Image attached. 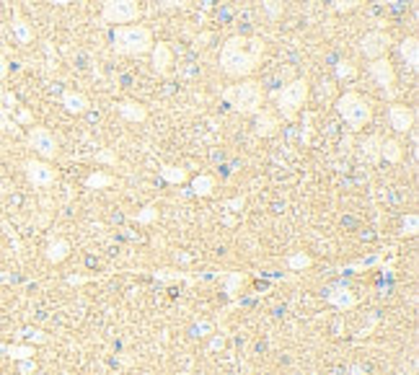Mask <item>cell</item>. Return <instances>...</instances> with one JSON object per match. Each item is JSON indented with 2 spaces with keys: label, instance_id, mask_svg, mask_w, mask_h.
<instances>
[{
  "label": "cell",
  "instance_id": "13",
  "mask_svg": "<svg viewBox=\"0 0 419 375\" xmlns=\"http://www.w3.org/2000/svg\"><path fill=\"white\" fill-rule=\"evenodd\" d=\"M256 124H254V132L259 134V138H272V134L277 132V127H280V119L269 112V109H259L256 114Z\"/></svg>",
  "mask_w": 419,
  "mask_h": 375
},
{
  "label": "cell",
  "instance_id": "8",
  "mask_svg": "<svg viewBox=\"0 0 419 375\" xmlns=\"http://www.w3.org/2000/svg\"><path fill=\"white\" fill-rule=\"evenodd\" d=\"M28 145H32L44 160H50V158L57 156V138L47 127H32L28 130Z\"/></svg>",
  "mask_w": 419,
  "mask_h": 375
},
{
  "label": "cell",
  "instance_id": "14",
  "mask_svg": "<svg viewBox=\"0 0 419 375\" xmlns=\"http://www.w3.org/2000/svg\"><path fill=\"white\" fill-rule=\"evenodd\" d=\"M116 112L127 122H145L148 119V106L140 101H122V104H116Z\"/></svg>",
  "mask_w": 419,
  "mask_h": 375
},
{
  "label": "cell",
  "instance_id": "33",
  "mask_svg": "<svg viewBox=\"0 0 419 375\" xmlns=\"http://www.w3.org/2000/svg\"><path fill=\"white\" fill-rule=\"evenodd\" d=\"M158 3H160L163 8H184L189 0H158Z\"/></svg>",
  "mask_w": 419,
  "mask_h": 375
},
{
  "label": "cell",
  "instance_id": "25",
  "mask_svg": "<svg viewBox=\"0 0 419 375\" xmlns=\"http://www.w3.org/2000/svg\"><path fill=\"white\" fill-rule=\"evenodd\" d=\"M112 182H114V178H112L109 174H98V171H96V174L88 176V182H86V184L91 186V189H101V186H109Z\"/></svg>",
  "mask_w": 419,
  "mask_h": 375
},
{
  "label": "cell",
  "instance_id": "1",
  "mask_svg": "<svg viewBox=\"0 0 419 375\" xmlns=\"http://www.w3.org/2000/svg\"><path fill=\"white\" fill-rule=\"evenodd\" d=\"M264 44L266 42L262 36H244V34L230 36L220 50V70L236 80L248 78L262 65V57L266 50Z\"/></svg>",
  "mask_w": 419,
  "mask_h": 375
},
{
  "label": "cell",
  "instance_id": "36",
  "mask_svg": "<svg viewBox=\"0 0 419 375\" xmlns=\"http://www.w3.org/2000/svg\"><path fill=\"white\" fill-rule=\"evenodd\" d=\"M18 119H21V122H32V114H28V112H21Z\"/></svg>",
  "mask_w": 419,
  "mask_h": 375
},
{
  "label": "cell",
  "instance_id": "37",
  "mask_svg": "<svg viewBox=\"0 0 419 375\" xmlns=\"http://www.w3.org/2000/svg\"><path fill=\"white\" fill-rule=\"evenodd\" d=\"M32 368H34L32 362H24V365H21V372H32Z\"/></svg>",
  "mask_w": 419,
  "mask_h": 375
},
{
  "label": "cell",
  "instance_id": "38",
  "mask_svg": "<svg viewBox=\"0 0 419 375\" xmlns=\"http://www.w3.org/2000/svg\"><path fill=\"white\" fill-rule=\"evenodd\" d=\"M220 347H222V336H220V339H215V342H212V350H220Z\"/></svg>",
  "mask_w": 419,
  "mask_h": 375
},
{
  "label": "cell",
  "instance_id": "35",
  "mask_svg": "<svg viewBox=\"0 0 419 375\" xmlns=\"http://www.w3.org/2000/svg\"><path fill=\"white\" fill-rule=\"evenodd\" d=\"M8 60H6V54H0V80H3L6 78V75H8Z\"/></svg>",
  "mask_w": 419,
  "mask_h": 375
},
{
  "label": "cell",
  "instance_id": "18",
  "mask_svg": "<svg viewBox=\"0 0 419 375\" xmlns=\"http://www.w3.org/2000/svg\"><path fill=\"white\" fill-rule=\"evenodd\" d=\"M380 142H383L380 134H370L365 142H360V148H362L360 156L368 158L370 163H378V160H380Z\"/></svg>",
  "mask_w": 419,
  "mask_h": 375
},
{
  "label": "cell",
  "instance_id": "26",
  "mask_svg": "<svg viewBox=\"0 0 419 375\" xmlns=\"http://www.w3.org/2000/svg\"><path fill=\"white\" fill-rule=\"evenodd\" d=\"M354 75H357V68L350 62V60H342V62L336 65V78H354Z\"/></svg>",
  "mask_w": 419,
  "mask_h": 375
},
{
  "label": "cell",
  "instance_id": "5",
  "mask_svg": "<svg viewBox=\"0 0 419 375\" xmlns=\"http://www.w3.org/2000/svg\"><path fill=\"white\" fill-rule=\"evenodd\" d=\"M308 98V80L306 78H298L288 86H282V91L274 94V101H277V112L282 114V119H292L298 116V112L303 109V104Z\"/></svg>",
  "mask_w": 419,
  "mask_h": 375
},
{
  "label": "cell",
  "instance_id": "3",
  "mask_svg": "<svg viewBox=\"0 0 419 375\" xmlns=\"http://www.w3.org/2000/svg\"><path fill=\"white\" fill-rule=\"evenodd\" d=\"M222 101L238 114H256L264 104V91L259 80L244 78L222 91Z\"/></svg>",
  "mask_w": 419,
  "mask_h": 375
},
{
  "label": "cell",
  "instance_id": "2",
  "mask_svg": "<svg viewBox=\"0 0 419 375\" xmlns=\"http://www.w3.org/2000/svg\"><path fill=\"white\" fill-rule=\"evenodd\" d=\"M153 34L150 28L142 26V24H122V26H114L112 32V47L116 54H124V57H142L153 50Z\"/></svg>",
  "mask_w": 419,
  "mask_h": 375
},
{
  "label": "cell",
  "instance_id": "7",
  "mask_svg": "<svg viewBox=\"0 0 419 375\" xmlns=\"http://www.w3.org/2000/svg\"><path fill=\"white\" fill-rule=\"evenodd\" d=\"M388 50H391V36L386 32H368L362 39H360V52L365 60H378V57H386Z\"/></svg>",
  "mask_w": 419,
  "mask_h": 375
},
{
  "label": "cell",
  "instance_id": "12",
  "mask_svg": "<svg viewBox=\"0 0 419 375\" xmlns=\"http://www.w3.org/2000/svg\"><path fill=\"white\" fill-rule=\"evenodd\" d=\"M150 54H153V70H156L158 75H168V72H171V65H174V52H171L168 44H166V42L153 44Z\"/></svg>",
  "mask_w": 419,
  "mask_h": 375
},
{
  "label": "cell",
  "instance_id": "10",
  "mask_svg": "<svg viewBox=\"0 0 419 375\" xmlns=\"http://www.w3.org/2000/svg\"><path fill=\"white\" fill-rule=\"evenodd\" d=\"M416 114L412 106H404V104H391L388 106V124H391L396 132H409L414 130Z\"/></svg>",
  "mask_w": 419,
  "mask_h": 375
},
{
  "label": "cell",
  "instance_id": "11",
  "mask_svg": "<svg viewBox=\"0 0 419 375\" xmlns=\"http://www.w3.org/2000/svg\"><path fill=\"white\" fill-rule=\"evenodd\" d=\"M26 176H28V182H32L34 186H50L57 178L54 168L47 160H26Z\"/></svg>",
  "mask_w": 419,
  "mask_h": 375
},
{
  "label": "cell",
  "instance_id": "24",
  "mask_svg": "<svg viewBox=\"0 0 419 375\" xmlns=\"http://www.w3.org/2000/svg\"><path fill=\"white\" fill-rule=\"evenodd\" d=\"M160 176L166 178V182H171V184H182L184 178H186V171L178 168V166H166V168L160 171Z\"/></svg>",
  "mask_w": 419,
  "mask_h": 375
},
{
  "label": "cell",
  "instance_id": "28",
  "mask_svg": "<svg viewBox=\"0 0 419 375\" xmlns=\"http://www.w3.org/2000/svg\"><path fill=\"white\" fill-rule=\"evenodd\" d=\"M332 6H334L336 13H350L360 6V0H332Z\"/></svg>",
  "mask_w": 419,
  "mask_h": 375
},
{
  "label": "cell",
  "instance_id": "4",
  "mask_svg": "<svg viewBox=\"0 0 419 375\" xmlns=\"http://www.w3.org/2000/svg\"><path fill=\"white\" fill-rule=\"evenodd\" d=\"M336 112H339V116L344 119V122H347V127L352 132H357V130H362L365 124H370L372 104H370V98H365L362 94H357V91H344L336 98Z\"/></svg>",
  "mask_w": 419,
  "mask_h": 375
},
{
  "label": "cell",
  "instance_id": "27",
  "mask_svg": "<svg viewBox=\"0 0 419 375\" xmlns=\"http://www.w3.org/2000/svg\"><path fill=\"white\" fill-rule=\"evenodd\" d=\"M6 352H8L13 360H32V357H34V350H32V347H8Z\"/></svg>",
  "mask_w": 419,
  "mask_h": 375
},
{
  "label": "cell",
  "instance_id": "6",
  "mask_svg": "<svg viewBox=\"0 0 419 375\" xmlns=\"http://www.w3.org/2000/svg\"><path fill=\"white\" fill-rule=\"evenodd\" d=\"M140 16V3L138 0H104L101 8V18L106 24L122 26V24H132Z\"/></svg>",
  "mask_w": 419,
  "mask_h": 375
},
{
  "label": "cell",
  "instance_id": "9",
  "mask_svg": "<svg viewBox=\"0 0 419 375\" xmlns=\"http://www.w3.org/2000/svg\"><path fill=\"white\" fill-rule=\"evenodd\" d=\"M368 72L372 75V80H376L380 88H386V94H391V91H394V83H396V70H394V65H391V60H388V57L370 60Z\"/></svg>",
  "mask_w": 419,
  "mask_h": 375
},
{
  "label": "cell",
  "instance_id": "23",
  "mask_svg": "<svg viewBox=\"0 0 419 375\" xmlns=\"http://www.w3.org/2000/svg\"><path fill=\"white\" fill-rule=\"evenodd\" d=\"M262 8H264L269 21H277L285 13V0H262Z\"/></svg>",
  "mask_w": 419,
  "mask_h": 375
},
{
  "label": "cell",
  "instance_id": "19",
  "mask_svg": "<svg viewBox=\"0 0 419 375\" xmlns=\"http://www.w3.org/2000/svg\"><path fill=\"white\" fill-rule=\"evenodd\" d=\"M404 158V148L398 140H383L380 142V160H388V163H398Z\"/></svg>",
  "mask_w": 419,
  "mask_h": 375
},
{
  "label": "cell",
  "instance_id": "22",
  "mask_svg": "<svg viewBox=\"0 0 419 375\" xmlns=\"http://www.w3.org/2000/svg\"><path fill=\"white\" fill-rule=\"evenodd\" d=\"M192 189H194V194H200V197H210L212 189H215V178L210 176V174H200L192 182Z\"/></svg>",
  "mask_w": 419,
  "mask_h": 375
},
{
  "label": "cell",
  "instance_id": "29",
  "mask_svg": "<svg viewBox=\"0 0 419 375\" xmlns=\"http://www.w3.org/2000/svg\"><path fill=\"white\" fill-rule=\"evenodd\" d=\"M290 269H303V266H310V256L308 254H295V256H290Z\"/></svg>",
  "mask_w": 419,
  "mask_h": 375
},
{
  "label": "cell",
  "instance_id": "31",
  "mask_svg": "<svg viewBox=\"0 0 419 375\" xmlns=\"http://www.w3.org/2000/svg\"><path fill=\"white\" fill-rule=\"evenodd\" d=\"M96 160H104V163H116V156L112 153V150H109V148H104V150H101V153L96 156Z\"/></svg>",
  "mask_w": 419,
  "mask_h": 375
},
{
  "label": "cell",
  "instance_id": "21",
  "mask_svg": "<svg viewBox=\"0 0 419 375\" xmlns=\"http://www.w3.org/2000/svg\"><path fill=\"white\" fill-rule=\"evenodd\" d=\"M326 295H328V300H332L336 308H352L354 306V295L350 290H344V288H332Z\"/></svg>",
  "mask_w": 419,
  "mask_h": 375
},
{
  "label": "cell",
  "instance_id": "15",
  "mask_svg": "<svg viewBox=\"0 0 419 375\" xmlns=\"http://www.w3.org/2000/svg\"><path fill=\"white\" fill-rule=\"evenodd\" d=\"M398 54H401V60L406 62L412 70H416L419 68V39L416 36H406L401 44H398Z\"/></svg>",
  "mask_w": 419,
  "mask_h": 375
},
{
  "label": "cell",
  "instance_id": "16",
  "mask_svg": "<svg viewBox=\"0 0 419 375\" xmlns=\"http://www.w3.org/2000/svg\"><path fill=\"white\" fill-rule=\"evenodd\" d=\"M62 106L70 112V114H83V112H88V106H91V101H88V96L86 94H80V91H65L62 94Z\"/></svg>",
  "mask_w": 419,
  "mask_h": 375
},
{
  "label": "cell",
  "instance_id": "34",
  "mask_svg": "<svg viewBox=\"0 0 419 375\" xmlns=\"http://www.w3.org/2000/svg\"><path fill=\"white\" fill-rule=\"evenodd\" d=\"M153 218H156V210H153V207H145V212H140V215H138V220H140V222H148V220H153Z\"/></svg>",
  "mask_w": 419,
  "mask_h": 375
},
{
  "label": "cell",
  "instance_id": "20",
  "mask_svg": "<svg viewBox=\"0 0 419 375\" xmlns=\"http://www.w3.org/2000/svg\"><path fill=\"white\" fill-rule=\"evenodd\" d=\"M68 254H70V244L65 241V238H54V241L47 246V259H50L52 264L65 262V259H68Z\"/></svg>",
  "mask_w": 419,
  "mask_h": 375
},
{
  "label": "cell",
  "instance_id": "17",
  "mask_svg": "<svg viewBox=\"0 0 419 375\" xmlns=\"http://www.w3.org/2000/svg\"><path fill=\"white\" fill-rule=\"evenodd\" d=\"M13 36L18 39V44H28V42H34V28L28 26V21L21 16V13H13Z\"/></svg>",
  "mask_w": 419,
  "mask_h": 375
},
{
  "label": "cell",
  "instance_id": "30",
  "mask_svg": "<svg viewBox=\"0 0 419 375\" xmlns=\"http://www.w3.org/2000/svg\"><path fill=\"white\" fill-rule=\"evenodd\" d=\"M416 225H419V218L416 215H406V218H404V233L414 236L416 233Z\"/></svg>",
  "mask_w": 419,
  "mask_h": 375
},
{
  "label": "cell",
  "instance_id": "32",
  "mask_svg": "<svg viewBox=\"0 0 419 375\" xmlns=\"http://www.w3.org/2000/svg\"><path fill=\"white\" fill-rule=\"evenodd\" d=\"M241 280H244L241 274H230V277H228V284H226V290L233 295V292H236V288H238V284H241Z\"/></svg>",
  "mask_w": 419,
  "mask_h": 375
}]
</instances>
